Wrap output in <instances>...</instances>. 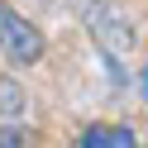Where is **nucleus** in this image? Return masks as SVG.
I'll use <instances>...</instances> for the list:
<instances>
[{"mask_svg": "<svg viewBox=\"0 0 148 148\" xmlns=\"http://www.w3.org/2000/svg\"><path fill=\"white\" fill-rule=\"evenodd\" d=\"M81 24H86V34L100 43V53H110V58H129L134 43H138L134 19H129V10L119 0H86V5H81Z\"/></svg>", "mask_w": 148, "mask_h": 148, "instance_id": "f257e3e1", "label": "nucleus"}, {"mask_svg": "<svg viewBox=\"0 0 148 148\" xmlns=\"http://www.w3.org/2000/svg\"><path fill=\"white\" fill-rule=\"evenodd\" d=\"M0 53H5L14 67H34V62L43 58L38 24H29L19 10H10V5H0Z\"/></svg>", "mask_w": 148, "mask_h": 148, "instance_id": "f03ea898", "label": "nucleus"}, {"mask_svg": "<svg viewBox=\"0 0 148 148\" xmlns=\"http://www.w3.org/2000/svg\"><path fill=\"white\" fill-rule=\"evenodd\" d=\"M24 110H29V96H24L19 77H0V124H24Z\"/></svg>", "mask_w": 148, "mask_h": 148, "instance_id": "7ed1b4c3", "label": "nucleus"}, {"mask_svg": "<svg viewBox=\"0 0 148 148\" xmlns=\"http://www.w3.org/2000/svg\"><path fill=\"white\" fill-rule=\"evenodd\" d=\"M81 148H129V134L124 129H119V134H110V129H86Z\"/></svg>", "mask_w": 148, "mask_h": 148, "instance_id": "20e7f679", "label": "nucleus"}, {"mask_svg": "<svg viewBox=\"0 0 148 148\" xmlns=\"http://www.w3.org/2000/svg\"><path fill=\"white\" fill-rule=\"evenodd\" d=\"M0 148H24V124H0Z\"/></svg>", "mask_w": 148, "mask_h": 148, "instance_id": "39448f33", "label": "nucleus"}, {"mask_svg": "<svg viewBox=\"0 0 148 148\" xmlns=\"http://www.w3.org/2000/svg\"><path fill=\"white\" fill-rule=\"evenodd\" d=\"M138 91H143V96H148V67L138 72Z\"/></svg>", "mask_w": 148, "mask_h": 148, "instance_id": "423d86ee", "label": "nucleus"}]
</instances>
